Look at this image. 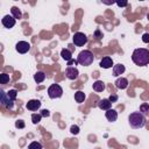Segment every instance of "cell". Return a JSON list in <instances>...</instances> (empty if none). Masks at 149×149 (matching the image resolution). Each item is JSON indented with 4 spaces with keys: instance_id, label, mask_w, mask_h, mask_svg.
<instances>
[{
    "instance_id": "cell-1",
    "label": "cell",
    "mask_w": 149,
    "mask_h": 149,
    "mask_svg": "<svg viewBox=\"0 0 149 149\" xmlns=\"http://www.w3.org/2000/svg\"><path fill=\"white\" fill-rule=\"evenodd\" d=\"M132 61L139 66H146L149 64V50L146 48H137L132 54Z\"/></svg>"
},
{
    "instance_id": "cell-2",
    "label": "cell",
    "mask_w": 149,
    "mask_h": 149,
    "mask_svg": "<svg viewBox=\"0 0 149 149\" xmlns=\"http://www.w3.org/2000/svg\"><path fill=\"white\" fill-rule=\"evenodd\" d=\"M128 122L132 128L140 129V128L144 127V125H146V116L142 115L140 112H133L128 116Z\"/></svg>"
},
{
    "instance_id": "cell-3",
    "label": "cell",
    "mask_w": 149,
    "mask_h": 149,
    "mask_svg": "<svg viewBox=\"0 0 149 149\" xmlns=\"http://www.w3.org/2000/svg\"><path fill=\"white\" fill-rule=\"evenodd\" d=\"M76 61H77V63H79L83 66H88V65H91L93 63L94 56H93L92 51H90V50H83V51H80L78 54Z\"/></svg>"
},
{
    "instance_id": "cell-4",
    "label": "cell",
    "mask_w": 149,
    "mask_h": 149,
    "mask_svg": "<svg viewBox=\"0 0 149 149\" xmlns=\"http://www.w3.org/2000/svg\"><path fill=\"white\" fill-rule=\"evenodd\" d=\"M48 95L50 99H58L63 95V88L58 84H51L48 87Z\"/></svg>"
},
{
    "instance_id": "cell-5",
    "label": "cell",
    "mask_w": 149,
    "mask_h": 149,
    "mask_svg": "<svg viewBox=\"0 0 149 149\" xmlns=\"http://www.w3.org/2000/svg\"><path fill=\"white\" fill-rule=\"evenodd\" d=\"M0 106H5L8 109H13L14 107V101L8 98L7 93L0 88Z\"/></svg>"
},
{
    "instance_id": "cell-6",
    "label": "cell",
    "mask_w": 149,
    "mask_h": 149,
    "mask_svg": "<svg viewBox=\"0 0 149 149\" xmlns=\"http://www.w3.org/2000/svg\"><path fill=\"white\" fill-rule=\"evenodd\" d=\"M72 41H73V44L76 47H83L84 44L87 43V36L84 34V33H80V31H77L73 34L72 36Z\"/></svg>"
},
{
    "instance_id": "cell-7",
    "label": "cell",
    "mask_w": 149,
    "mask_h": 149,
    "mask_svg": "<svg viewBox=\"0 0 149 149\" xmlns=\"http://www.w3.org/2000/svg\"><path fill=\"white\" fill-rule=\"evenodd\" d=\"M15 50L19 54H26L30 50V43H28L27 41H19L15 45Z\"/></svg>"
},
{
    "instance_id": "cell-8",
    "label": "cell",
    "mask_w": 149,
    "mask_h": 149,
    "mask_svg": "<svg viewBox=\"0 0 149 149\" xmlns=\"http://www.w3.org/2000/svg\"><path fill=\"white\" fill-rule=\"evenodd\" d=\"M65 76L70 80H76L79 76V71L76 66H68L66 70H65Z\"/></svg>"
},
{
    "instance_id": "cell-9",
    "label": "cell",
    "mask_w": 149,
    "mask_h": 149,
    "mask_svg": "<svg viewBox=\"0 0 149 149\" xmlns=\"http://www.w3.org/2000/svg\"><path fill=\"white\" fill-rule=\"evenodd\" d=\"M1 23L3 24V27H6V28H13L14 26H15V23H16V20L12 16V15H5L3 17H2V20H1Z\"/></svg>"
},
{
    "instance_id": "cell-10",
    "label": "cell",
    "mask_w": 149,
    "mask_h": 149,
    "mask_svg": "<svg viewBox=\"0 0 149 149\" xmlns=\"http://www.w3.org/2000/svg\"><path fill=\"white\" fill-rule=\"evenodd\" d=\"M26 107L28 111H31V112H35L37 111L40 107H41V101L38 99H31L29 100L27 104H26Z\"/></svg>"
},
{
    "instance_id": "cell-11",
    "label": "cell",
    "mask_w": 149,
    "mask_h": 149,
    "mask_svg": "<svg viewBox=\"0 0 149 149\" xmlns=\"http://www.w3.org/2000/svg\"><path fill=\"white\" fill-rule=\"evenodd\" d=\"M114 84H115V87H116V88H119V90H125V88L128 87V79L125 78V77H120V78H118V79L114 81Z\"/></svg>"
},
{
    "instance_id": "cell-12",
    "label": "cell",
    "mask_w": 149,
    "mask_h": 149,
    "mask_svg": "<svg viewBox=\"0 0 149 149\" xmlns=\"http://www.w3.org/2000/svg\"><path fill=\"white\" fill-rule=\"evenodd\" d=\"M99 65H100L102 69H109V68L113 66V59H112L111 57H108V56L102 57L101 61H100V63H99Z\"/></svg>"
},
{
    "instance_id": "cell-13",
    "label": "cell",
    "mask_w": 149,
    "mask_h": 149,
    "mask_svg": "<svg viewBox=\"0 0 149 149\" xmlns=\"http://www.w3.org/2000/svg\"><path fill=\"white\" fill-rule=\"evenodd\" d=\"M105 116H106V119H107L109 122H114V121H116V119H118V112H116L115 109L109 108V109L106 111Z\"/></svg>"
},
{
    "instance_id": "cell-14",
    "label": "cell",
    "mask_w": 149,
    "mask_h": 149,
    "mask_svg": "<svg viewBox=\"0 0 149 149\" xmlns=\"http://www.w3.org/2000/svg\"><path fill=\"white\" fill-rule=\"evenodd\" d=\"M125 70H126V68H125L123 64H121V63L115 64V65H113V70H112L113 71V76L119 77L120 74H122L125 72Z\"/></svg>"
},
{
    "instance_id": "cell-15",
    "label": "cell",
    "mask_w": 149,
    "mask_h": 149,
    "mask_svg": "<svg viewBox=\"0 0 149 149\" xmlns=\"http://www.w3.org/2000/svg\"><path fill=\"white\" fill-rule=\"evenodd\" d=\"M98 106H99V108H100V109L107 111V109H109V108L112 107V102H109V100H108L107 98H105V99H101V100H99V102H98Z\"/></svg>"
},
{
    "instance_id": "cell-16",
    "label": "cell",
    "mask_w": 149,
    "mask_h": 149,
    "mask_svg": "<svg viewBox=\"0 0 149 149\" xmlns=\"http://www.w3.org/2000/svg\"><path fill=\"white\" fill-rule=\"evenodd\" d=\"M61 56L66 62H69L70 59H72V52H71L70 49H66V48H64V49L61 50Z\"/></svg>"
},
{
    "instance_id": "cell-17",
    "label": "cell",
    "mask_w": 149,
    "mask_h": 149,
    "mask_svg": "<svg viewBox=\"0 0 149 149\" xmlns=\"http://www.w3.org/2000/svg\"><path fill=\"white\" fill-rule=\"evenodd\" d=\"M92 87H93V90H94L95 92H102V91L105 90V83H104L102 80H95V81L93 83Z\"/></svg>"
},
{
    "instance_id": "cell-18",
    "label": "cell",
    "mask_w": 149,
    "mask_h": 149,
    "mask_svg": "<svg viewBox=\"0 0 149 149\" xmlns=\"http://www.w3.org/2000/svg\"><path fill=\"white\" fill-rule=\"evenodd\" d=\"M10 13H12V16L16 20V19H21L22 17V13H21V10H20V8L19 7H16V6H13L12 8H10Z\"/></svg>"
},
{
    "instance_id": "cell-19",
    "label": "cell",
    "mask_w": 149,
    "mask_h": 149,
    "mask_svg": "<svg viewBox=\"0 0 149 149\" xmlns=\"http://www.w3.org/2000/svg\"><path fill=\"white\" fill-rule=\"evenodd\" d=\"M44 79H45V73H44L43 71H37V72L34 74V80H35L37 84L42 83Z\"/></svg>"
},
{
    "instance_id": "cell-20",
    "label": "cell",
    "mask_w": 149,
    "mask_h": 149,
    "mask_svg": "<svg viewBox=\"0 0 149 149\" xmlns=\"http://www.w3.org/2000/svg\"><path fill=\"white\" fill-rule=\"evenodd\" d=\"M85 98H86V95H85V93H84L83 91H77V92L74 93V100H76L78 104L83 102V101L85 100Z\"/></svg>"
},
{
    "instance_id": "cell-21",
    "label": "cell",
    "mask_w": 149,
    "mask_h": 149,
    "mask_svg": "<svg viewBox=\"0 0 149 149\" xmlns=\"http://www.w3.org/2000/svg\"><path fill=\"white\" fill-rule=\"evenodd\" d=\"M41 120H42V116H41V114H40V113H34V114H31V121H33V123H34V125L40 123V122H41Z\"/></svg>"
},
{
    "instance_id": "cell-22",
    "label": "cell",
    "mask_w": 149,
    "mask_h": 149,
    "mask_svg": "<svg viewBox=\"0 0 149 149\" xmlns=\"http://www.w3.org/2000/svg\"><path fill=\"white\" fill-rule=\"evenodd\" d=\"M148 112H149V105H148L147 102L142 104V105L140 106V113H141L142 115H147Z\"/></svg>"
},
{
    "instance_id": "cell-23",
    "label": "cell",
    "mask_w": 149,
    "mask_h": 149,
    "mask_svg": "<svg viewBox=\"0 0 149 149\" xmlns=\"http://www.w3.org/2000/svg\"><path fill=\"white\" fill-rule=\"evenodd\" d=\"M28 149H43V147H42V144H41L40 142H37V141H33L31 143H29Z\"/></svg>"
},
{
    "instance_id": "cell-24",
    "label": "cell",
    "mask_w": 149,
    "mask_h": 149,
    "mask_svg": "<svg viewBox=\"0 0 149 149\" xmlns=\"http://www.w3.org/2000/svg\"><path fill=\"white\" fill-rule=\"evenodd\" d=\"M7 95H8V98L9 99H12L13 101L16 99V95H17V91L15 90V88H12V90H9L8 92H7Z\"/></svg>"
},
{
    "instance_id": "cell-25",
    "label": "cell",
    "mask_w": 149,
    "mask_h": 149,
    "mask_svg": "<svg viewBox=\"0 0 149 149\" xmlns=\"http://www.w3.org/2000/svg\"><path fill=\"white\" fill-rule=\"evenodd\" d=\"M9 81V76L7 73H0V84H7Z\"/></svg>"
},
{
    "instance_id": "cell-26",
    "label": "cell",
    "mask_w": 149,
    "mask_h": 149,
    "mask_svg": "<svg viewBox=\"0 0 149 149\" xmlns=\"http://www.w3.org/2000/svg\"><path fill=\"white\" fill-rule=\"evenodd\" d=\"M24 121L23 120H17L16 122H15V127L16 128H19V129H22V128H24Z\"/></svg>"
},
{
    "instance_id": "cell-27",
    "label": "cell",
    "mask_w": 149,
    "mask_h": 149,
    "mask_svg": "<svg viewBox=\"0 0 149 149\" xmlns=\"http://www.w3.org/2000/svg\"><path fill=\"white\" fill-rule=\"evenodd\" d=\"M70 132H71V134H73V135H77V134L79 133V127H78V126H74V125H72V126H71V128H70Z\"/></svg>"
},
{
    "instance_id": "cell-28",
    "label": "cell",
    "mask_w": 149,
    "mask_h": 149,
    "mask_svg": "<svg viewBox=\"0 0 149 149\" xmlns=\"http://www.w3.org/2000/svg\"><path fill=\"white\" fill-rule=\"evenodd\" d=\"M40 114H41L42 118H48V116H50V112H49L48 109H42Z\"/></svg>"
},
{
    "instance_id": "cell-29",
    "label": "cell",
    "mask_w": 149,
    "mask_h": 149,
    "mask_svg": "<svg viewBox=\"0 0 149 149\" xmlns=\"http://www.w3.org/2000/svg\"><path fill=\"white\" fill-rule=\"evenodd\" d=\"M108 100H109V102H115V101H118V95L116 94H111Z\"/></svg>"
},
{
    "instance_id": "cell-30",
    "label": "cell",
    "mask_w": 149,
    "mask_h": 149,
    "mask_svg": "<svg viewBox=\"0 0 149 149\" xmlns=\"http://www.w3.org/2000/svg\"><path fill=\"white\" fill-rule=\"evenodd\" d=\"M94 36H95V37H97L98 40H100V38L102 37V34L100 33V30H99V29H97V30L94 31Z\"/></svg>"
},
{
    "instance_id": "cell-31",
    "label": "cell",
    "mask_w": 149,
    "mask_h": 149,
    "mask_svg": "<svg viewBox=\"0 0 149 149\" xmlns=\"http://www.w3.org/2000/svg\"><path fill=\"white\" fill-rule=\"evenodd\" d=\"M142 41L144 42V43H148L149 42V34H143V36H142Z\"/></svg>"
},
{
    "instance_id": "cell-32",
    "label": "cell",
    "mask_w": 149,
    "mask_h": 149,
    "mask_svg": "<svg viewBox=\"0 0 149 149\" xmlns=\"http://www.w3.org/2000/svg\"><path fill=\"white\" fill-rule=\"evenodd\" d=\"M116 5H118L119 7H125V6H127V5H128V2H127V1H118V2H116Z\"/></svg>"
},
{
    "instance_id": "cell-33",
    "label": "cell",
    "mask_w": 149,
    "mask_h": 149,
    "mask_svg": "<svg viewBox=\"0 0 149 149\" xmlns=\"http://www.w3.org/2000/svg\"><path fill=\"white\" fill-rule=\"evenodd\" d=\"M76 64H77V61H76V59H73V58H72V59H70V61L68 62V66H72V65H76Z\"/></svg>"
}]
</instances>
